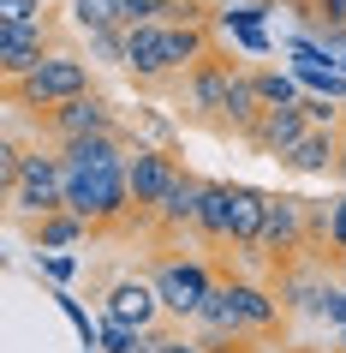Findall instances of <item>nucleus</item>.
Masks as SVG:
<instances>
[{
    "label": "nucleus",
    "instance_id": "obj_11",
    "mask_svg": "<svg viewBox=\"0 0 346 353\" xmlns=\"http://www.w3.org/2000/svg\"><path fill=\"white\" fill-rule=\"evenodd\" d=\"M162 294H155V281H113L108 288V317H120V323H131V330H155V317H162Z\"/></svg>",
    "mask_w": 346,
    "mask_h": 353
},
{
    "label": "nucleus",
    "instance_id": "obj_12",
    "mask_svg": "<svg viewBox=\"0 0 346 353\" xmlns=\"http://www.w3.org/2000/svg\"><path fill=\"white\" fill-rule=\"evenodd\" d=\"M334 150H340V132L334 126H310L305 138L281 156V174H334Z\"/></svg>",
    "mask_w": 346,
    "mask_h": 353
},
{
    "label": "nucleus",
    "instance_id": "obj_7",
    "mask_svg": "<svg viewBox=\"0 0 346 353\" xmlns=\"http://www.w3.org/2000/svg\"><path fill=\"white\" fill-rule=\"evenodd\" d=\"M180 174H185V162L167 144H138V150H131L126 180H131V204H138V222H144V228H149V216H155V204L173 192Z\"/></svg>",
    "mask_w": 346,
    "mask_h": 353
},
{
    "label": "nucleus",
    "instance_id": "obj_17",
    "mask_svg": "<svg viewBox=\"0 0 346 353\" xmlns=\"http://www.w3.org/2000/svg\"><path fill=\"white\" fill-rule=\"evenodd\" d=\"M48 12V0H0V24H30Z\"/></svg>",
    "mask_w": 346,
    "mask_h": 353
},
{
    "label": "nucleus",
    "instance_id": "obj_2",
    "mask_svg": "<svg viewBox=\"0 0 346 353\" xmlns=\"http://www.w3.org/2000/svg\"><path fill=\"white\" fill-rule=\"evenodd\" d=\"M239 72H245L239 54L215 42V48L180 78V90H173L180 96V120L185 126H203V132H221V138H227V96H233Z\"/></svg>",
    "mask_w": 346,
    "mask_h": 353
},
{
    "label": "nucleus",
    "instance_id": "obj_20",
    "mask_svg": "<svg viewBox=\"0 0 346 353\" xmlns=\"http://www.w3.org/2000/svg\"><path fill=\"white\" fill-rule=\"evenodd\" d=\"M328 317H334V323L346 330V294H334V305H328Z\"/></svg>",
    "mask_w": 346,
    "mask_h": 353
},
{
    "label": "nucleus",
    "instance_id": "obj_16",
    "mask_svg": "<svg viewBox=\"0 0 346 353\" xmlns=\"http://www.w3.org/2000/svg\"><path fill=\"white\" fill-rule=\"evenodd\" d=\"M328 270H346V192L328 198Z\"/></svg>",
    "mask_w": 346,
    "mask_h": 353
},
{
    "label": "nucleus",
    "instance_id": "obj_14",
    "mask_svg": "<svg viewBox=\"0 0 346 353\" xmlns=\"http://www.w3.org/2000/svg\"><path fill=\"white\" fill-rule=\"evenodd\" d=\"M227 186H233V245L257 252V234H263V216H269V192L245 186V180H227Z\"/></svg>",
    "mask_w": 346,
    "mask_h": 353
},
{
    "label": "nucleus",
    "instance_id": "obj_8",
    "mask_svg": "<svg viewBox=\"0 0 346 353\" xmlns=\"http://www.w3.org/2000/svg\"><path fill=\"white\" fill-rule=\"evenodd\" d=\"M66 42H60V24L54 12H42L30 24H0V72L6 78H24L30 66H42L48 54H60Z\"/></svg>",
    "mask_w": 346,
    "mask_h": 353
},
{
    "label": "nucleus",
    "instance_id": "obj_1",
    "mask_svg": "<svg viewBox=\"0 0 346 353\" xmlns=\"http://www.w3.org/2000/svg\"><path fill=\"white\" fill-rule=\"evenodd\" d=\"M215 48L209 24H131L126 30V78L144 96L180 90V78Z\"/></svg>",
    "mask_w": 346,
    "mask_h": 353
},
{
    "label": "nucleus",
    "instance_id": "obj_9",
    "mask_svg": "<svg viewBox=\"0 0 346 353\" xmlns=\"http://www.w3.org/2000/svg\"><path fill=\"white\" fill-rule=\"evenodd\" d=\"M305 132H310V114H305V96H299V102H281V108H263V120H257V126L245 132L239 144H251L257 156H269V162H281V156H287V150L299 144Z\"/></svg>",
    "mask_w": 346,
    "mask_h": 353
},
{
    "label": "nucleus",
    "instance_id": "obj_6",
    "mask_svg": "<svg viewBox=\"0 0 346 353\" xmlns=\"http://www.w3.org/2000/svg\"><path fill=\"white\" fill-rule=\"evenodd\" d=\"M30 126H36L42 144H72V138H84V132H102V126H120L108 108V96H72V102H54V108H36V114H24Z\"/></svg>",
    "mask_w": 346,
    "mask_h": 353
},
{
    "label": "nucleus",
    "instance_id": "obj_5",
    "mask_svg": "<svg viewBox=\"0 0 346 353\" xmlns=\"http://www.w3.org/2000/svg\"><path fill=\"white\" fill-rule=\"evenodd\" d=\"M6 204H12L19 222H36V216L66 210V162H60L54 144H36L24 156L19 180H6Z\"/></svg>",
    "mask_w": 346,
    "mask_h": 353
},
{
    "label": "nucleus",
    "instance_id": "obj_10",
    "mask_svg": "<svg viewBox=\"0 0 346 353\" xmlns=\"http://www.w3.org/2000/svg\"><path fill=\"white\" fill-rule=\"evenodd\" d=\"M197 240L209 245V252H227V245H233V186H227V180H203Z\"/></svg>",
    "mask_w": 346,
    "mask_h": 353
},
{
    "label": "nucleus",
    "instance_id": "obj_4",
    "mask_svg": "<svg viewBox=\"0 0 346 353\" xmlns=\"http://www.w3.org/2000/svg\"><path fill=\"white\" fill-rule=\"evenodd\" d=\"M84 90H90V60L78 48H60L42 66H30L24 78H6V108L36 114V108H54V102H72Z\"/></svg>",
    "mask_w": 346,
    "mask_h": 353
},
{
    "label": "nucleus",
    "instance_id": "obj_13",
    "mask_svg": "<svg viewBox=\"0 0 346 353\" xmlns=\"http://www.w3.org/2000/svg\"><path fill=\"white\" fill-rule=\"evenodd\" d=\"M19 228L30 234L36 252H66V245L90 240V222H84L78 210H54V216H36V222H19Z\"/></svg>",
    "mask_w": 346,
    "mask_h": 353
},
{
    "label": "nucleus",
    "instance_id": "obj_21",
    "mask_svg": "<svg viewBox=\"0 0 346 353\" xmlns=\"http://www.w3.org/2000/svg\"><path fill=\"white\" fill-rule=\"evenodd\" d=\"M287 353H328V347H287Z\"/></svg>",
    "mask_w": 346,
    "mask_h": 353
},
{
    "label": "nucleus",
    "instance_id": "obj_3",
    "mask_svg": "<svg viewBox=\"0 0 346 353\" xmlns=\"http://www.w3.org/2000/svg\"><path fill=\"white\" fill-rule=\"evenodd\" d=\"M149 281H155V294H162L173 323H197L203 299L215 294V281H221V263L215 258H191L185 245H155Z\"/></svg>",
    "mask_w": 346,
    "mask_h": 353
},
{
    "label": "nucleus",
    "instance_id": "obj_19",
    "mask_svg": "<svg viewBox=\"0 0 346 353\" xmlns=\"http://www.w3.org/2000/svg\"><path fill=\"white\" fill-rule=\"evenodd\" d=\"M334 132H340V150H334V180H346V114H340V126H334Z\"/></svg>",
    "mask_w": 346,
    "mask_h": 353
},
{
    "label": "nucleus",
    "instance_id": "obj_18",
    "mask_svg": "<svg viewBox=\"0 0 346 353\" xmlns=\"http://www.w3.org/2000/svg\"><path fill=\"white\" fill-rule=\"evenodd\" d=\"M155 341H162V353H203L197 335H173V330H155Z\"/></svg>",
    "mask_w": 346,
    "mask_h": 353
},
{
    "label": "nucleus",
    "instance_id": "obj_15",
    "mask_svg": "<svg viewBox=\"0 0 346 353\" xmlns=\"http://www.w3.org/2000/svg\"><path fill=\"white\" fill-rule=\"evenodd\" d=\"M251 84H257V96H263L269 108H281V102H299V84H292L287 72H274V66H251Z\"/></svg>",
    "mask_w": 346,
    "mask_h": 353
}]
</instances>
